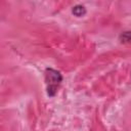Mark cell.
<instances>
[{"instance_id": "7a4b0ae2", "label": "cell", "mask_w": 131, "mask_h": 131, "mask_svg": "<svg viewBox=\"0 0 131 131\" xmlns=\"http://www.w3.org/2000/svg\"><path fill=\"white\" fill-rule=\"evenodd\" d=\"M72 13L77 17H81L86 14V8L82 4H77L72 8Z\"/></svg>"}, {"instance_id": "6da1fadb", "label": "cell", "mask_w": 131, "mask_h": 131, "mask_svg": "<svg viewBox=\"0 0 131 131\" xmlns=\"http://www.w3.org/2000/svg\"><path fill=\"white\" fill-rule=\"evenodd\" d=\"M61 81H62V75L60 74V72L51 68H47L45 70V82H46V89L48 96L53 97L56 94Z\"/></svg>"}, {"instance_id": "3957f363", "label": "cell", "mask_w": 131, "mask_h": 131, "mask_svg": "<svg viewBox=\"0 0 131 131\" xmlns=\"http://www.w3.org/2000/svg\"><path fill=\"white\" fill-rule=\"evenodd\" d=\"M119 39L122 43H130L131 42V31H126V32L122 33L120 35Z\"/></svg>"}]
</instances>
